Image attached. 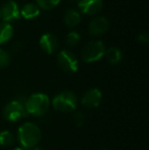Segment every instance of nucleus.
<instances>
[{
  "mask_svg": "<svg viewBox=\"0 0 149 150\" xmlns=\"http://www.w3.org/2000/svg\"><path fill=\"white\" fill-rule=\"evenodd\" d=\"M24 105L28 115L41 117L47 112L50 106V99L44 93H35L26 99Z\"/></svg>",
  "mask_w": 149,
  "mask_h": 150,
  "instance_id": "f03ea898",
  "label": "nucleus"
},
{
  "mask_svg": "<svg viewBox=\"0 0 149 150\" xmlns=\"http://www.w3.org/2000/svg\"><path fill=\"white\" fill-rule=\"evenodd\" d=\"M28 115L25 108L24 102L20 100H12L5 105L3 109V115L8 122H16L24 119Z\"/></svg>",
  "mask_w": 149,
  "mask_h": 150,
  "instance_id": "423d86ee",
  "label": "nucleus"
},
{
  "mask_svg": "<svg viewBox=\"0 0 149 150\" xmlns=\"http://www.w3.org/2000/svg\"><path fill=\"white\" fill-rule=\"evenodd\" d=\"M13 150H30V149H25V148H23V147H16V148H14Z\"/></svg>",
  "mask_w": 149,
  "mask_h": 150,
  "instance_id": "4be33fe9",
  "label": "nucleus"
},
{
  "mask_svg": "<svg viewBox=\"0 0 149 150\" xmlns=\"http://www.w3.org/2000/svg\"><path fill=\"white\" fill-rule=\"evenodd\" d=\"M78 104L77 95L72 91H62L52 99V106L60 112H72Z\"/></svg>",
  "mask_w": 149,
  "mask_h": 150,
  "instance_id": "7ed1b4c3",
  "label": "nucleus"
},
{
  "mask_svg": "<svg viewBox=\"0 0 149 150\" xmlns=\"http://www.w3.org/2000/svg\"><path fill=\"white\" fill-rule=\"evenodd\" d=\"M14 143V137L10 131L4 130L0 132V145L3 147H9Z\"/></svg>",
  "mask_w": 149,
  "mask_h": 150,
  "instance_id": "dca6fc26",
  "label": "nucleus"
},
{
  "mask_svg": "<svg viewBox=\"0 0 149 150\" xmlns=\"http://www.w3.org/2000/svg\"><path fill=\"white\" fill-rule=\"evenodd\" d=\"M1 18L3 22L9 23L20 18V7L14 0H7L1 7Z\"/></svg>",
  "mask_w": 149,
  "mask_h": 150,
  "instance_id": "0eeeda50",
  "label": "nucleus"
},
{
  "mask_svg": "<svg viewBox=\"0 0 149 150\" xmlns=\"http://www.w3.org/2000/svg\"><path fill=\"white\" fill-rule=\"evenodd\" d=\"M148 40H149V37H148V34L146 32H143V33L139 34L138 35V41L141 42V43H148Z\"/></svg>",
  "mask_w": 149,
  "mask_h": 150,
  "instance_id": "412c9836",
  "label": "nucleus"
},
{
  "mask_svg": "<svg viewBox=\"0 0 149 150\" xmlns=\"http://www.w3.org/2000/svg\"><path fill=\"white\" fill-rule=\"evenodd\" d=\"M13 27L9 23H0V45L5 44L13 37Z\"/></svg>",
  "mask_w": 149,
  "mask_h": 150,
  "instance_id": "4468645a",
  "label": "nucleus"
},
{
  "mask_svg": "<svg viewBox=\"0 0 149 150\" xmlns=\"http://www.w3.org/2000/svg\"><path fill=\"white\" fill-rule=\"evenodd\" d=\"M73 120H74V122L77 127H81L82 125H84V122H85V117L84 115L81 112V111H76L73 115Z\"/></svg>",
  "mask_w": 149,
  "mask_h": 150,
  "instance_id": "aec40b11",
  "label": "nucleus"
},
{
  "mask_svg": "<svg viewBox=\"0 0 149 150\" xmlns=\"http://www.w3.org/2000/svg\"><path fill=\"white\" fill-rule=\"evenodd\" d=\"M57 64L60 69L68 74H74L79 69V60L74 52L64 49L57 54Z\"/></svg>",
  "mask_w": 149,
  "mask_h": 150,
  "instance_id": "39448f33",
  "label": "nucleus"
},
{
  "mask_svg": "<svg viewBox=\"0 0 149 150\" xmlns=\"http://www.w3.org/2000/svg\"><path fill=\"white\" fill-rule=\"evenodd\" d=\"M40 48L46 54H53L58 48V39L51 33H45L39 40Z\"/></svg>",
  "mask_w": 149,
  "mask_h": 150,
  "instance_id": "9b49d317",
  "label": "nucleus"
},
{
  "mask_svg": "<svg viewBox=\"0 0 149 150\" xmlns=\"http://www.w3.org/2000/svg\"><path fill=\"white\" fill-rule=\"evenodd\" d=\"M32 150H44V149L41 148V147H35V148H33Z\"/></svg>",
  "mask_w": 149,
  "mask_h": 150,
  "instance_id": "5701e85b",
  "label": "nucleus"
},
{
  "mask_svg": "<svg viewBox=\"0 0 149 150\" xmlns=\"http://www.w3.org/2000/svg\"><path fill=\"white\" fill-rule=\"evenodd\" d=\"M40 11H41V9L35 3L25 4L22 8H20V16L24 18L25 20H34L39 16Z\"/></svg>",
  "mask_w": 149,
  "mask_h": 150,
  "instance_id": "ddd939ff",
  "label": "nucleus"
},
{
  "mask_svg": "<svg viewBox=\"0 0 149 150\" xmlns=\"http://www.w3.org/2000/svg\"><path fill=\"white\" fill-rule=\"evenodd\" d=\"M0 18H1V6H0Z\"/></svg>",
  "mask_w": 149,
  "mask_h": 150,
  "instance_id": "b1692460",
  "label": "nucleus"
},
{
  "mask_svg": "<svg viewBox=\"0 0 149 150\" xmlns=\"http://www.w3.org/2000/svg\"><path fill=\"white\" fill-rule=\"evenodd\" d=\"M109 29V21L105 16H96L89 23L88 30L92 36H101Z\"/></svg>",
  "mask_w": 149,
  "mask_h": 150,
  "instance_id": "9d476101",
  "label": "nucleus"
},
{
  "mask_svg": "<svg viewBox=\"0 0 149 150\" xmlns=\"http://www.w3.org/2000/svg\"><path fill=\"white\" fill-rule=\"evenodd\" d=\"M68 1H76V0H68Z\"/></svg>",
  "mask_w": 149,
  "mask_h": 150,
  "instance_id": "393cba45",
  "label": "nucleus"
},
{
  "mask_svg": "<svg viewBox=\"0 0 149 150\" xmlns=\"http://www.w3.org/2000/svg\"><path fill=\"white\" fill-rule=\"evenodd\" d=\"M101 150H105V149H101Z\"/></svg>",
  "mask_w": 149,
  "mask_h": 150,
  "instance_id": "a878e982",
  "label": "nucleus"
},
{
  "mask_svg": "<svg viewBox=\"0 0 149 150\" xmlns=\"http://www.w3.org/2000/svg\"><path fill=\"white\" fill-rule=\"evenodd\" d=\"M60 0H36V4L40 9L51 10L59 4Z\"/></svg>",
  "mask_w": 149,
  "mask_h": 150,
  "instance_id": "f3484780",
  "label": "nucleus"
},
{
  "mask_svg": "<svg viewBox=\"0 0 149 150\" xmlns=\"http://www.w3.org/2000/svg\"><path fill=\"white\" fill-rule=\"evenodd\" d=\"M102 100V93L101 91L97 88H92L89 89L85 94L83 95L81 99L82 105L86 107V108H96L100 105Z\"/></svg>",
  "mask_w": 149,
  "mask_h": 150,
  "instance_id": "1a4fd4ad",
  "label": "nucleus"
},
{
  "mask_svg": "<svg viewBox=\"0 0 149 150\" xmlns=\"http://www.w3.org/2000/svg\"><path fill=\"white\" fill-rule=\"evenodd\" d=\"M78 7L81 13L95 16L103 7V0H78Z\"/></svg>",
  "mask_w": 149,
  "mask_h": 150,
  "instance_id": "6e6552de",
  "label": "nucleus"
},
{
  "mask_svg": "<svg viewBox=\"0 0 149 150\" xmlns=\"http://www.w3.org/2000/svg\"><path fill=\"white\" fill-rule=\"evenodd\" d=\"M18 137L20 145L25 149H33L41 141V130L34 122H25L18 128Z\"/></svg>",
  "mask_w": 149,
  "mask_h": 150,
  "instance_id": "f257e3e1",
  "label": "nucleus"
},
{
  "mask_svg": "<svg viewBox=\"0 0 149 150\" xmlns=\"http://www.w3.org/2000/svg\"><path fill=\"white\" fill-rule=\"evenodd\" d=\"M10 63V54L6 50L0 48V69H4Z\"/></svg>",
  "mask_w": 149,
  "mask_h": 150,
  "instance_id": "6ab92c4d",
  "label": "nucleus"
},
{
  "mask_svg": "<svg viewBox=\"0 0 149 150\" xmlns=\"http://www.w3.org/2000/svg\"><path fill=\"white\" fill-rule=\"evenodd\" d=\"M82 16L81 12L79 10L75 9V8H70L66 11L64 16V22L66 27L68 28H74V27L78 26L81 23Z\"/></svg>",
  "mask_w": 149,
  "mask_h": 150,
  "instance_id": "f8f14e48",
  "label": "nucleus"
},
{
  "mask_svg": "<svg viewBox=\"0 0 149 150\" xmlns=\"http://www.w3.org/2000/svg\"><path fill=\"white\" fill-rule=\"evenodd\" d=\"M80 40H81V36H80V34L76 31H72L66 35V45L70 46V47H74V46L79 44Z\"/></svg>",
  "mask_w": 149,
  "mask_h": 150,
  "instance_id": "a211bd4d",
  "label": "nucleus"
},
{
  "mask_svg": "<svg viewBox=\"0 0 149 150\" xmlns=\"http://www.w3.org/2000/svg\"><path fill=\"white\" fill-rule=\"evenodd\" d=\"M104 56L106 57L108 62L112 63V64H119L121 61V51L114 46L107 48L105 50Z\"/></svg>",
  "mask_w": 149,
  "mask_h": 150,
  "instance_id": "2eb2a0df",
  "label": "nucleus"
},
{
  "mask_svg": "<svg viewBox=\"0 0 149 150\" xmlns=\"http://www.w3.org/2000/svg\"><path fill=\"white\" fill-rule=\"evenodd\" d=\"M105 45L100 40H94L87 43L82 49L81 57L86 63H93L100 60L105 53Z\"/></svg>",
  "mask_w": 149,
  "mask_h": 150,
  "instance_id": "20e7f679",
  "label": "nucleus"
}]
</instances>
